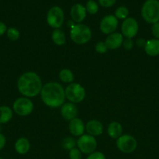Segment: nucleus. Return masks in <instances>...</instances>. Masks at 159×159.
<instances>
[{
  "instance_id": "obj_1",
  "label": "nucleus",
  "mask_w": 159,
  "mask_h": 159,
  "mask_svg": "<svg viewBox=\"0 0 159 159\" xmlns=\"http://www.w3.org/2000/svg\"><path fill=\"white\" fill-rule=\"evenodd\" d=\"M41 96L45 105L57 108L63 105L65 102V89L58 82H48L42 87Z\"/></svg>"
},
{
  "instance_id": "obj_14",
  "label": "nucleus",
  "mask_w": 159,
  "mask_h": 159,
  "mask_svg": "<svg viewBox=\"0 0 159 159\" xmlns=\"http://www.w3.org/2000/svg\"><path fill=\"white\" fill-rule=\"evenodd\" d=\"M69 130L72 135L75 137L82 136L85 130V125L82 120L79 118H74L69 124Z\"/></svg>"
},
{
  "instance_id": "obj_2",
  "label": "nucleus",
  "mask_w": 159,
  "mask_h": 159,
  "mask_svg": "<svg viewBox=\"0 0 159 159\" xmlns=\"http://www.w3.org/2000/svg\"><path fill=\"white\" fill-rule=\"evenodd\" d=\"M18 90L25 97L37 96L42 89V82L37 74L33 71L23 73L17 82Z\"/></svg>"
},
{
  "instance_id": "obj_19",
  "label": "nucleus",
  "mask_w": 159,
  "mask_h": 159,
  "mask_svg": "<svg viewBox=\"0 0 159 159\" xmlns=\"http://www.w3.org/2000/svg\"><path fill=\"white\" fill-rule=\"evenodd\" d=\"M108 134L110 138L118 139L123 134V127L118 122H112L108 127Z\"/></svg>"
},
{
  "instance_id": "obj_33",
  "label": "nucleus",
  "mask_w": 159,
  "mask_h": 159,
  "mask_svg": "<svg viewBox=\"0 0 159 159\" xmlns=\"http://www.w3.org/2000/svg\"><path fill=\"white\" fill-rule=\"evenodd\" d=\"M6 137H5L2 134L0 133V151H1L2 149H3V148H4L5 145H6Z\"/></svg>"
},
{
  "instance_id": "obj_4",
  "label": "nucleus",
  "mask_w": 159,
  "mask_h": 159,
  "mask_svg": "<svg viewBox=\"0 0 159 159\" xmlns=\"http://www.w3.org/2000/svg\"><path fill=\"white\" fill-rule=\"evenodd\" d=\"M91 30L84 24L74 25L70 30V37L74 43L77 44L87 43L91 38Z\"/></svg>"
},
{
  "instance_id": "obj_12",
  "label": "nucleus",
  "mask_w": 159,
  "mask_h": 159,
  "mask_svg": "<svg viewBox=\"0 0 159 159\" xmlns=\"http://www.w3.org/2000/svg\"><path fill=\"white\" fill-rule=\"evenodd\" d=\"M78 113L77 107L73 102H66L62 106L61 114L65 120L71 121L76 117Z\"/></svg>"
},
{
  "instance_id": "obj_34",
  "label": "nucleus",
  "mask_w": 159,
  "mask_h": 159,
  "mask_svg": "<svg viewBox=\"0 0 159 159\" xmlns=\"http://www.w3.org/2000/svg\"><path fill=\"white\" fill-rule=\"evenodd\" d=\"M7 31V27L3 22L0 21V36H2Z\"/></svg>"
},
{
  "instance_id": "obj_26",
  "label": "nucleus",
  "mask_w": 159,
  "mask_h": 159,
  "mask_svg": "<svg viewBox=\"0 0 159 159\" xmlns=\"http://www.w3.org/2000/svg\"><path fill=\"white\" fill-rule=\"evenodd\" d=\"M6 34H7L8 38L10 40H12V41L17 40L20 37V32H19L18 30L14 27H10L7 29Z\"/></svg>"
},
{
  "instance_id": "obj_6",
  "label": "nucleus",
  "mask_w": 159,
  "mask_h": 159,
  "mask_svg": "<svg viewBox=\"0 0 159 159\" xmlns=\"http://www.w3.org/2000/svg\"><path fill=\"white\" fill-rule=\"evenodd\" d=\"M13 111L19 116H27L32 113L34 104L27 97H20L16 99L12 105Z\"/></svg>"
},
{
  "instance_id": "obj_16",
  "label": "nucleus",
  "mask_w": 159,
  "mask_h": 159,
  "mask_svg": "<svg viewBox=\"0 0 159 159\" xmlns=\"http://www.w3.org/2000/svg\"><path fill=\"white\" fill-rule=\"evenodd\" d=\"M86 130L89 135L99 136L103 133V125L100 121L92 120L86 124Z\"/></svg>"
},
{
  "instance_id": "obj_3",
  "label": "nucleus",
  "mask_w": 159,
  "mask_h": 159,
  "mask_svg": "<svg viewBox=\"0 0 159 159\" xmlns=\"http://www.w3.org/2000/svg\"><path fill=\"white\" fill-rule=\"evenodd\" d=\"M141 15L143 20L148 23L159 22V1L147 0L141 9Z\"/></svg>"
},
{
  "instance_id": "obj_9",
  "label": "nucleus",
  "mask_w": 159,
  "mask_h": 159,
  "mask_svg": "<svg viewBox=\"0 0 159 159\" xmlns=\"http://www.w3.org/2000/svg\"><path fill=\"white\" fill-rule=\"evenodd\" d=\"M78 149L84 154H91L97 148V141L94 137L89 134H83L76 141Z\"/></svg>"
},
{
  "instance_id": "obj_31",
  "label": "nucleus",
  "mask_w": 159,
  "mask_h": 159,
  "mask_svg": "<svg viewBox=\"0 0 159 159\" xmlns=\"http://www.w3.org/2000/svg\"><path fill=\"white\" fill-rule=\"evenodd\" d=\"M151 33L156 39L159 40V22L154 23L151 27Z\"/></svg>"
},
{
  "instance_id": "obj_20",
  "label": "nucleus",
  "mask_w": 159,
  "mask_h": 159,
  "mask_svg": "<svg viewBox=\"0 0 159 159\" xmlns=\"http://www.w3.org/2000/svg\"><path fill=\"white\" fill-rule=\"evenodd\" d=\"M12 118V110L7 106L0 107V124H7Z\"/></svg>"
},
{
  "instance_id": "obj_30",
  "label": "nucleus",
  "mask_w": 159,
  "mask_h": 159,
  "mask_svg": "<svg viewBox=\"0 0 159 159\" xmlns=\"http://www.w3.org/2000/svg\"><path fill=\"white\" fill-rule=\"evenodd\" d=\"M98 2L102 7L108 8L114 6L115 3L116 2V0H98Z\"/></svg>"
},
{
  "instance_id": "obj_29",
  "label": "nucleus",
  "mask_w": 159,
  "mask_h": 159,
  "mask_svg": "<svg viewBox=\"0 0 159 159\" xmlns=\"http://www.w3.org/2000/svg\"><path fill=\"white\" fill-rule=\"evenodd\" d=\"M87 159H106L105 156L102 152H94L93 153L90 154Z\"/></svg>"
},
{
  "instance_id": "obj_35",
  "label": "nucleus",
  "mask_w": 159,
  "mask_h": 159,
  "mask_svg": "<svg viewBox=\"0 0 159 159\" xmlns=\"http://www.w3.org/2000/svg\"><path fill=\"white\" fill-rule=\"evenodd\" d=\"M146 42L143 39H138L137 40V44L138 45L139 47H145V44H146Z\"/></svg>"
},
{
  "instance_id": "obj_27",
  "label": "nucleus",
  "mask_w": 159,
  "mask_h": 159,
  "mask_svg": "<svg viewBox=\"0 0 159 159\" xmlns=\"http://www.w3.org/2000/svg\"><path fill=\"white\" fill-rule=\"evenodd\" d=\"M95 51L100 54H104V53L107 52L108 48L105 44V42L104 41H99L96 43L95 45Z\"/></svg>"
},
{
  "instance_id": "obj_28",
  "label": "nucleus",
  "mask_w": 159,
  "mask_h": 159,
  "mask_svg": "<svg viewBox=\"0 0 159 159\" xmlns=\"http://www.w3.org/2000/svg\"><path fill=\"white\" fill-rule=\"evenodd\" d=\"M70 159H81L82 158V152L78 148H73L70 151L69 153Z\"/></svg>"
},
{
  "instance_id": "obj_7",
  "label": "nucleus",
  "mask_w": 159,
  "mask_h": 159,
  "mask_svg": "<svg viewBox=\"0 0 159 159\" xmlns=\"http://www.w3.org/2000/svg\"><path fill=\"white\" fill-rule=\"evenodd\" d=\"M64 22L63 10L59 6H54L48 10L47 14V23L51 27L59 29Z\"/></svg>"
},
{
  "instance_id": "obj_25",
  "label": "nucleus",
  "mask_w": 159,
  "mask_h": 159,
  "mask_svg": "<svg viewBox=\"0 0 159 159\" xmlns=\"http://www.w3.org/2000/svg\"><path fill=\"white\" fill-rule=\"evenodd\" d=\"M86 10L88 13L94 15L98 12V5L93 0H89L86 5Z\"/></svg>"
},
{
  "instance_id": "obj_32",
  "label": "nucleus",
  "mask_w": 159,
  "mask_h": 159,
  "mask_svg": "<svg viewBox=\"0 0 159 159\" xmlns=\"http://www.w3.org/2000/svg\"><path fill=\"white\" fill-rule=\"evenodd\" d=\"M123 45L124 47V48L126 50H131L133 48V41H132V39L130 38H126V40H123Z\"/></svg>"
},
{
  "instance_id": "obj_10",
  "label": "nucleus",
  "mask_w": 159,
  "mask_h": 159,
  "mask_svg": "<svg viewBox=\"0 0 159 159\" xmlns=\"http://www.w3.org/2000/svg\"><path fill=\"white\" fill-rule=\"evenodd\" d=\"M139 26L137 20L132 17H129L124 20L123 23H122L121 30L122 34L126 38L132 39L135 37L138 33Z\"/></svg>"
},
{
  "instance_id": "obj_36",
  "label": "nucleus",
  "mask_w": 159,
  "mask_h": 159,
  "mask_svg": "<svg viewBox=\"0 0 159 159\" xmlns=\"http://www.w3.org/2000/svg\"><path fill=\"white\" fill-rule=\"evenodd\" d=\"M0 159H3V158H1V157H0Z\"/></svg>"
},
{
  "instance_id": "obj_17",
  "label": "nucleus",
  "mask_w": 159,
  "mask_h": 159,
  "mask_svg": "<svg viewBox=\"0 0 159 159\" xmlns=\"http://www.w3.org/2000/svg\"><path fill=\"white\" fill-rule=\"evenodd\" d=\"M144 51L147 55L155 57L159 55V40L158 39H151L146 42Z\"/></svg>"
},
{
  "instance_id": "obj_5",
  "label": "nucleus",
  "mask_w": 159,
  "mask_h": 159,
  "mask_svg": "<svg viewBox=\"0 0 159 159\" xmlns=\"http://www.w3.org/2000/svg\"><path fill=\"white\" fill-rule=\"evenodd\" d=\"M65 97L73 103L82 102L86 96L85 89L81 85L72 82L65 89Z\"/></svg>"
},
{
  "instance_id": "obj_21",
  "label": "nucleus",
  "mask_w": 159,
  "mask_h": 159,
  "mask_svg": "<svg viewBox=\"0 0 159 159\" xmlns=\"http://www.w3.org/2000/svg\"><path fill=\"white\" fill-rule=\"evenodd\" d=\"M51 39L52 41L56 45L62 46L65 43V35L63 31L59 29H55L51 34Z\"/></svg>"
},
{
  "instance_id": "obj_24",
  "label": "nucleus",
  "mask_w": 159,
  "mask_h": 159,
  "mask_svg": "<svg viewBox=\"0 0 159 159\" xmlns=\"http://www.w3.org/2000/svg\"><path fill=\"white\" fill-rule=\"evenodd\" d=\"M129 15V10L125 6H120L115 10V16L119 20H126Z\"/></svg>"
},
{
  "instance_id": "obj_15",
  "label": "nucleus",
  "mask_w": 159,
  "mask_h": 159,
  "mask_svg": "<svg viewBox=\"0 0 159 159\" xmlns=\"http://www.w3.org/2000/svg\"><path fill=\"white\" fill-rule=\"evenodd\" d=\"M86 8L79 3L73 6L70 11V15L73 21L76 23H81L86 17Z\"/></svg>"
},
{
  "instance_id": "obj_8",
  "label": "nucleus",
  "mask_w": 159,
  "mask_h": 159,
  "mask_svg": "<svg viewBox=\"0 0 159 159\" xmlns=\"http://www.w3.org/2000/svg\"><path fill=\"white\" fill-rule=\"evenodd\" d=\"M116 146L120 152L129 154L132 153L136 150L137 142L134 137L129 134H124L117 139Z\"/></svg>"
},
{
  "instance_id": "obj_11",
  "label": "nucleus",
  "mask_w": 159,
  "mask_h": 159,
  "mask_svg": "<svg viewBox=\"0 0 159 159\" xmlns=\"http://www.w3.org/2000/svg\"><path fill=\"white\" fill-rule=\"evenodd\" d=\"M118 27V19L113 15H108L103 17L100 23V30L104 34L115 33Z\"/></svg>"
},
{
  "instance_id": "obj_18",
  "label": "nucleus",
  "mask_w": 159,
  "mask_h": 159,
  "mask_svg": "<svg viewBox=\"0 0 159 159\" xmlns=\"http://www.w3.org/2000/svg\"><path fill=\"white\" fill-rule=\"evenodd\" d=\"M31 148L29 140L26 138H20L16 141L15 150L20 155H25L27 153Z\"/></svg>"
},
{
  "instance_id": "obj_22",
  "label": "nucleus",
  "mask_w": 159,
  "mask_h": 159,
  "mask_svg": "<svg viewBox=\"0 0 159 159\" xmlns=\"http://www.w3.org/2000/svg\"><path fill=\"white\" fill-rule=\"evenodd\" d=\"M59 77L60 80L65 83H72L74 80V76H73V72L70 70L66 69V68L62 69L59 72Z\"/></svg>"
},
{
  "instance_id": "obj_13",
  "label": "nucleus",
  "mask_w": 159,
  "mask_h": 159,
  "mask_svg": "<svg viewBox=\"0 0 159 159\" xmlns=\"http://www.w3.org/2000/svg\"><path fill=\"white\" fill-rule=\"evenodd\" d=\"M104 42L108 49L115 50L123 44V36L120 33H112L108 36Z\"/></svg>"
},
{
  "instance_id": "obj_23",
  "label": "nucleus",
  "mask_w": 159,
  "mask_h": 159,
  "mask_svg": "<svg viewBox=\"0 0 159 159\" xmlns=\"http://www.w3.org/2000/svg\"><path fill=\"white\" fill-rule=\"evenodd\" d=\"M61 145L65 150L70 151L71 149L74 148L75 146L76 145V141L72 137H65L62 141Z\"/></svg>"
}]
</instances>
